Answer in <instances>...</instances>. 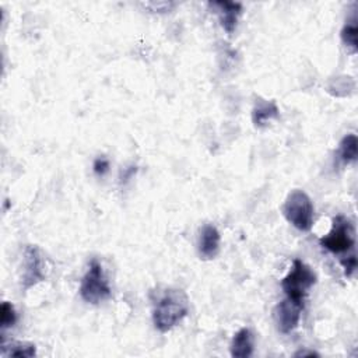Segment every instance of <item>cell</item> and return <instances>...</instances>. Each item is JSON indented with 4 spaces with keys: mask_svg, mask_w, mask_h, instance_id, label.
<instances>
[{
    "mask_svg": "<svg viewBox=\"0 0 358 358\" xmlns=\"http://www.w3.org/2000/svg\"><path fill=\"white\" fill-rule=\"evenodd\" d=\"M341 264H343L344 271H346V276L351 278L352 273L355 272V268H357V257H355V255H351V256L343 259Z\"/></svg>",
    "mask_w": 358,
    "mask_h": 358,
    "instance_id": "cell-17",
    "label": "cell"
},
{
    "mask_svg": "<svg viewBox=\"0 0 358 358\" xmlns=\"http://www.w3.org/2000/svg\"><path fill=\"white\" fill-rule=\"evenodd\" d=\"M357 150H358V139L355 135L350 133L341 139L339 144L337 155L343 164H351L357 160Z\"/></svg>",
    "mask_w": 358,
    "mask_h": 358,
    "instance_id": "cell-12",
    "label": "cell"
},
{
    "mask_svg": "<svg viewBox=\"0 0 358 358\" xmlns=\"http://www.w3.org/2000/svg\"><path fill=\"white\" fill-rule=\"evenodd\" d=\"M93 169H94L96 175L104 176L110 171V161H108V158H105V157L96 158V161L93 164Z\"/></svg>",
    "mask_w": 358,
    "mask_h": 358,
    "instance_id": "cell-16",
    "label": "cell"
},
{
    "mask_svg": "<svg viewBox=\"0 0 358 358\" xmlns=\"http://www.w3.org/2000/svg\"><path fill=\"white\" fill-rule=\"evenodd\" d=\"M189 314V298L182 290L169 289L160 297L153 311V322L157 330L167 333L181 323Z\"/></svg>",
    "mask_w": 358,
    "mask_h": 358,
    "instance_id": "cell-1",
    "label": "cell"
},
{
    "mask_svg": "<svg viewBox=\"0 0 358 358\" xmlns=\"http://www.w3.org/2000/svg\"><path fill=\"white\" fill-rule=\"evenodd\" d=\"M210 8L216 9L221 27L225 30V33L232 34L237 28L238 19L242 13V5L238 2H210Z\"/></svg>",
    "mask_w": 358,
    "mask_h": 358,
    "instance_id": "cell-9",
    "label": "cell"
},
{
    "mask_svg": "<svg viewBox=\"0 0 358 358\" xmlns=\"http://www.w3.org/2000/svg\"><path fill=\"white\" fill-rule=\"evenodd\" d=\"M283 216L286 220L302 232H308L314 227L315 209L311 198L301 189H294L289 194L283 207Z\"/></svg>",
    "mask_w": 358,
    "mask_h": 358,
    "instance_id": "cell-2",
    "label": "cell"
},
{
    "mask_svg": "<svg viewBox=\"0 0 358 358\" xmlns=\"http://www.w3.org/2000/svg\"><path fill=\"white\" fill-rule=\"evenodd\" d=\"M316 284V275L302 260L296 259L290 273L282 280V289L287 298L304 304L308 291Z\"/></svg>",
    "mask_w": 358,
    "mask_h": 358,
    "instance_id": "cell-4",
    "label": "cell"
},
{
    "mask_svg": "<svg viewBox=\"0 0 358 358\" xmlns=\"http://www.w3.org/2000/svg\"><path fill=\"white\" fill-rule=\"evenodd\" d=\"M3 355L19 357V358H30L37 355V347L31 343L26 341H13L10 346H2Z\"/></svg>",
    "mask_w": 358,
    "mask_h": 358,
    "instance_id": "cell-14",
    "label": "cell"
},
{
    "mask_svg": "<svg viewBox=\"0 0 358 358\" xmlns=\"http://www.w3.org/2000/svg\"><path fill=\"white\" fill-rule=\"evenodd\" d=\"M280 118V110L275 101L256 100V104L252 110V122L257 129L264 128L268 122Z\"/></svg>",
    "mask_w": 358,
    "mask_h": 358,
    "instance_id": "cell-10",
    "label": "cell"
},
{
    "mask_svg": "<svg viewBox=\"0 0 358 358\" xmlns=\"http://www.w3.org/2000/svg\"><path fill=\"white\" fill-rule=\"evenodd\" d=\"M175 6V3H168V2H153V3H146V8H150L151 12H158V13H165L169 12L172 8Z\"/></svg>",
    "mask_w": 358,
    "mask_h": 358,
    "instance_id": "cell-18",
    "label": "cell"
},
{
    "mask_svg": "<svg viewBox=\"0 0 358 358\" xmlns=\"http://www.w3.org/2000/svg\"><path fill=\"white\" fill-rule=\"evenodd\" d=\"M17 322V314L15 307L5 301L2 304V308H0V325H2V329H8L15 326Z\"/></svg>",
    "mask_w": 358,
    "mask_h": 358,
    "instance_id": "cell-15",
    "label": "cell"
},
{
    "mask_svg": "<svg viewBox=\"0 0 358 358\" xmlns=\"http://www.w3.org/2000/svg\"><path fill=\"white\" fill-rule=\"evenodd\" d=\"M46 279L45 273V262L41 255V250L35 245H27L24 249L23 257V276L22 286L23 290L27 291L37 286L38 283Z\"/></svg>",
    "mask_w": 358,
    "mask_h": 358,
    "instance_id": "cell-6",
    "label": "cell"
},
{
    "mask_svg": "<svg viewBox=\"0 0 358 358\" xmlns=\"http://www.w3.org/2000/svg\"><path fill=\"white\" fill-rule=\"evenodd\" d=\"M319 244L326 250L341 255L351 250L355 245V230L350 219L343 214H339L333 219L332 230L327 235L319 239Z\"/></svg>",
    "mask_w": 358,
    "mask_h": 358,
    "instance_id": "cell-5",
    "label": "cell"
},
{
    "mask_svg": "<svg viewBox=\"0 0 358 358\" xmlns=\"http://www.w3.org/2000/svg\"><path fill=\"white\" fill-rule=\"evenodd\" d=\"M294 357H319V352L314 350H300L294 352Z\"/></svg>",
    "mask_w": 358,
    "mask_h": 358,
    "instance_id": "cell-19",
    "label": "cell"
},
{
    "mask_svg": "<svg viewBox=\"0 0 358 358\" xmlns=\"http://www.w3.org/2000/svg\"><path fill=\"white\" fill-rule=\"evenodd\" d=\"M253 333L248 327L239 329L231 341V355L235 358H248L253 354Z\"/></svg>",
    "mask_w": 358,
    "mask_h": 358,
    "instance_id": "cell-11",
    "label": "cell"
},
{
    "mask_svg": "<svg viewBox=\"0 0 358 358\" xmlns=\"http://www.w3.org/2000/svg\"><path fill=\"white\" fill-rule=\"evenodd\" d=\"M220 241H221V237L217 227H214L213 224H206L201 230L199 242H198V250L201 257L205 260L214 259L220 252Z\"/></svg>",
    "mask_w": 358,
    "mask_h": 358,
    "instance_id": "cell-8",
    "label": "cell"
},
{
    "mask_svg": "<svg viewBox=\"0 0 358 358\" xmlns=\"http://www.w3.org/2000/svg\"><path fill=\"white\" fill-rule=\"evenodd\" d=\"M80 296L85 302L93 305L112 297V290L105 278L103 264L97 259H93L88 264V271L80 284Z\"/></svg>",
    "mask_w": 358,
    "mask_h": 358,
    "instance_id": "cell-3",
    "label": "cell"
},
{
    "mask_svg": "<svg viewBox=\"0 0 358 358\" xmlns=\"http://www.w3.org/2000/svg\"><path fill=\"white\" fill-rule=\"evenodd\" d=\"M357 35H358V24H357V19L354 16L346 22V24L341 30V41L351 53H355L358 51Z\"/></svg>",
    "mask_w": 358,
    "mask_h": 358,
    "instance_id": "cell-13",
    "label": "cell"
},
{
    "mask_svg": "<svg viewBox=\"0 0 358 358\" xmlns=\"http://www.w3.org/2000/svg\"><path fill=\"white\" fill-rule=\"evenodd\" d=\"M304 304L296 302L290 298L279 302L273 309V319L280 333L290 334L298 327Z\"/></svg>",
    "mask_w": 358,
    "mask_h": 358,
    "instance_id": "cell-7",
    "label": "cell"
}]
</instances>
